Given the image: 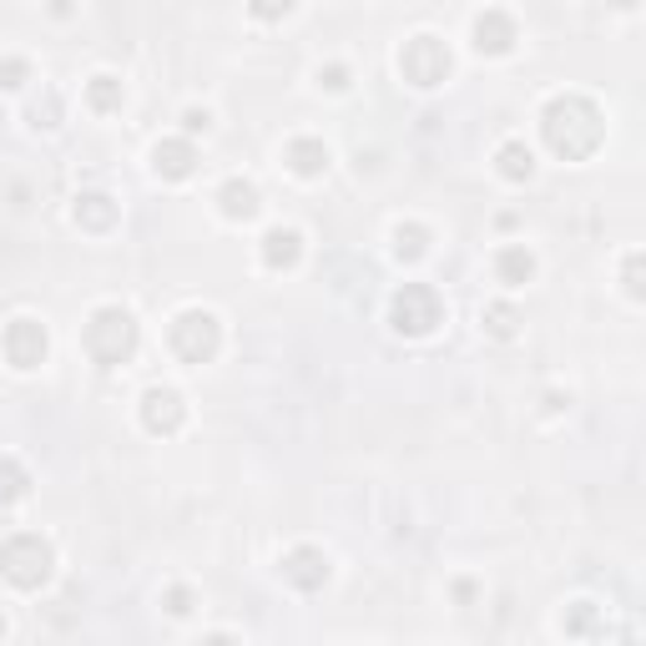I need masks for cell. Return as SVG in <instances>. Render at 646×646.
<instances>
[{
	"label": "cell",
	"instance_id": "1",
	"mask_svg": "<svg viewBox=\"0 0 646 646\" xmlns=\"http://www.w3.org/2000/svg\"><path fill=\"white\" fill-rule=\"evenodd\" d=\"M540 137H546V147H551L556 157H566V162H586V157L606 142V117H601V107L591 96L561 91L546 101V111H540Z\"/></svg>",
	"mask_w": 646,
	"mask_h": 646
},
{
	"label": "cell",
	"instance_id": "2",
	"mask_svg": "<svg viewBox=\"0 0 646 646\" xmlns=\"http://www.w3.org/2000/svg\"><path fill=\"white\" fill-rule=\"evenodd\" d=\"M82 344H86V354H91V364L121 369V364H132L137 344H142V329H137V319L121 309V303H107V309H96L91 319H86Z\"/></svg>",
	"mask_w": 646,
	"mask_h": 646
},
{
	"label": "cell",
	"instance_id": "3",
	"mask_svg": "<svg viewBox=\"0 0 646 646\" xmlns=\"http://www.w3.org/2000/svg\"><path fill=\"white\" fill-rule=\"evenodd\" d=\"M56 571V551H51V540L36 536V530H21L0 546V575L11 581L15 591H41Z\"/></svg>",
	"mask_w": 646,
	"mask_h": 646
},
{
	"label": "cell",
	"instance_id": "4",
	"mask_svg": "<svg viewBox=\"0 0 646 646\" xmlns=\"http://www.w3.org/2000/svg\"><path fill=\"white\" fill-rule=\"evenodd\" d=\"M168 344L182 364H213L217 348H223V323L207 309H182L168 329Z\"/></svg>",
	"mask_w": 646,
	"mask_h": 646
},
{
	"label": "cell",
	"instance_id": "5",
	"mask_svg": "<svg viewBox=\"0 0 646 646\" xmlns=\"http://www.w3.org/2000/svg\"><path fill=\"white\" fill-rule=\"evenodd\" d=\"M450 66H455V56H450V46L440 36H409L399 46V76L409 86H419V91L450 82Z\"/></svg>",
	"mask_w": 646,
	"mask_h": 646
},
{
	"label": "cell",
	"instance_id": "6",
	"mask_svg": "<svg viewBox=\"0 0 646 646\" xmlns=\"http://www.w3.org/2000/svg\"><path fill=\"white\" fill-rule=\"evenodd\" d=\"M389 319H395L399 334L424 338V334H434V329H440L444 303H440V293H434L430 283H405L395 293V303H389Z\"/></svg>",
	"mask_w": 646,
	"mask_h": 646
},
{
	"label": "cell",
	"instance_id": "7",
	"mask_svg": "<svg viewBox=\"0 0 646 646\" xmlns=\"http://www.w3.org/2000/svg\"><path fill=\"white\" fill-rule=\"evenodd\" d=\"M0 348H6V359L15 364V369H41L46 364V323L36 319H11L6 323V334H0Z\"/></svg>",
	"mask_w": 646,
	"mask_h": 646
},
{
	"label": "cell",
	"instance_id": "8",
	"mask_svg": "<svg viewBox=\"0 0 646 646\" xmlns=\"http://www.w3.org/2000/svg\"><path fill=\"white\" fill-rule=\"evenodd\" d=\"M182 419H187V405H182L177 389H168V384H152L142 395V424L152 434H177Z\"/></svg>",
	"mask_w": 646,
	"mask_h": 646
},
{
	"label": "cell",
	"instance_id": "9",
	"mask_svg": "<svg viewBox=\"0 0 646 646\" xmlns=\"http://www.w3.org/2000/svg\"><path fill=\"white\" fill-rule=\"evenodd\" d=\"M515 41H520V25H515L510 11L491 6V11L475 15V51H480V56H505Z\"/></svg>",
	"mask_w": 646,
	"mask_h": 646
},
{
	"label": "cell",
	"instance_id": "10",
	"mask_svg": "<svg viewBox=\"0 0 646 646\" xmlns=\"http://www.w3.org/2000/svg\"><path fill=\"white\" fill-rule=\"evenodd\" d=\"M283 581L299 591H319L323 581H329V556H323L319 546H293V551L283 556Z\"/></svg>",
	"mask_w": 646,
	"mask_h": 646
},
{
	"label": "cell",
	"instance_id": "11",
	"mask_svg": "<svg viewBox=\"0 0 646 646\" xmlns=\"http://www.w3.org/2000/svg\"><path fill=\"white\" fill-rule=\"evenodd\" d=\"M152 168H157V177L187 182L192 172H197V147H192L187 137H162V142L152 147Z\"/></svg>",
	"mask_w": 646,
	"mask_h": 646
},
{
	"label": "cell",
	"instance_id": "12",
	"mask_svg": "<svg viewBox=\"0 0 646 646\" xmlns=\"http://www.w3.org/2000/svg\"><path fill=\"white\" fill-rule=\"evenodd\" d=\"M217 207H223V217H233V223H248V217H258L263 197H258V187H252L248 177H228L217 187Z\"/></svg>",
	"mask_w": 646,
	"mask_h": 646
},
{
	"label": "cell",
	"instance_id": "13",
	"mask_svg": "<svg viewBox=\"0 0 646 646\" xmlns=\"http://www.w3.org/2000/svg\"><path fill=\"white\" fill-rule=\"evenodd\" d=\"M283 162L299 177H319V172H329V147L319 142V137H293V142L283 147Z\"/></svg>",
	"mask_w": 646,
	"mask_h": 646
},
{
	"label": "cell",
	"instance_id": "14",
	"mask_svg": "<svg viewBox=\"0 0 646 646\" xmlns=\"http://www.w3.org/2000/svg\"><path fill=\"white\" fill-rule=\"evenodd\" d=\"M303 258V238L293 228H268L263 233V263L273 268V273H283V268H293Z\"/></svg>",
	"mask_w": 646,
	"mask_h": 646
},
{
	"label": "cell",
	"instance_id": "15",
	"mask_svg": "<svg viewBox=\"0 0 646 646\" xmlns=\"http://www.w3.org/2000/svg\"><path fill=\"white\" fill-rule=\"evenodd\" d=\"M530 273H536V252H530L526 243H510V248L495 252V278H500V283L520 288V283H530Z\"/></svg>",
	"mask_w": 646,
	"mask_h": 646
},
{
	"label": "cell",
	"instance_id": "16",
	"mask_svg": "<svg viewBox=\"0 0 646 646\" xmlns=\"http://www.w3.org/2000/svg\"><path fill=\"white\" fill-rule=\"evenodd\" d=\"M76 223L91 233H107L111 223H117V197H107V192H82V197H76Z\"/></svg>",
	"mask_w": 646,
	"mask_h": 646
},
{
	"label": "cell",
	"instance_id": "17",
	"mask_svg": "<svg viewBox=\"0 0 646 646\" xmlns=\"http://www.w3.org/2000/svg\"><path fill=\"white\" fill-rule=\"evenodd\" d=\"M495 168H500L505 182H530L536 177V157H530L526 142H505L500 152H495Z\"/></svg>",
	"mask_w": 646,
	"mask_h": 646
},
{
	"label": "cell",
	"instance_id": "18",
	"mask_svg": "<svg viewBox=\"0 0 646 646\" xmlns=\"http://www.w3.org/2000/svg\"><path fill=\"white\" fill-rule=\"evenodd\" d=\"M25 491H31V475H25V465L15 455H0V510L15 500H25Z\"/></svg>",
	"mask_w": 646,
	"mask_h": 646
},
{
	"label": "cell",
	"instance_id": "19",
	"mask_svg": "<svg viewBox=\"0 0 646 646\" xmlns=\"http://www.w3.org/2000/svg\"><path fill=\"white\" fill-rule=\"evenodd\" d=\"M86 101H91V111H101V117H111V111H121V82L117 76H91L86 82Z\"/></svg>",
	"mask_w": 646,
	"mask_h": 646
},
{
	"label": "cell",
	"instance_id": "20",
	"mask_svg": "<svg viewBox=\"0 0 646 646\" xmlns=\"http://www.w3.org/2000/svg\"><path fill=\"white\" fill-rule=\"evenodd\" d=\"M395 252L405 258V263L424 258V252H430V228H424V223H399L395 228Z\"/></svg>",
	"mask_w": 646,
	"mask_h": 646
},
{
	"label": "cell",
	"instance_id": "21",
	"mask_svg": "<svg viewBox=\"0 0 646 646\" xmlns=\"http://www.w3.org/2000/svg\"><path fill=\"white\" fill-rule=\"evenodd\" d=\"M480 323H485V334H491V338H515V334H520V313H515L510 303H485Z\"/></svg>",
	"mask_w": 646,
	"mask_h": 646
},
{
	"label": "cell",
	"instance_id": "22",
	"mask_svg": "<svg viewBox=\"0 0 646 646\" xmlns=\"http://www.w3.org/2000/svg\"><path fill=\"white\" fill-rule=\"evenodd\" d=\"M601 626V606L596 601H575L571 611H566V636H591Z\"/></svg>",
	"mask_w": 646,
	"mask_h": 646
},
{
	"label": "cell",
	"instance_id": "23",
	"mask_svg": "<svg viewBox=\"0 0 646 646\" xmlns=\"http://www.w3.org/2000/svg\"><path fill=\"white\" fill-rule=\"evenodd\" d=\"M31 82V61L25 56H0V91H15V86Z\"/></svg>",
	"mask_w": 646,
	"mask_h": 646
},
{
	"label": "cell",
	"instance_id": "24",
	"mask_svg": "<svg viewBox=\"0 0 646 646\" xmlns=\"http://www.w3.org/2000/svg\"><path fill=\"white\" fill-rule=\"evenodd\" d=\"M622 278H626V293H632V299H642V293H646V283H642V248H632V252H626Z\"/></svg>",
	"mask_w": 646,
	"mask_h": 646
},
{
	"label": "cell",
	"instance_id": "25",
	"mask_svg": "<svg viewBox=\"0 0 646 646\" xmlns=\"http://www.w3.org/2000/svg\"><path fill=\"white\" fill-rule=\"evenodd\" d=\"M162 606H168L172 616H187V611L197 606V596H192L187 586H168V591H162Z\"/></svg>",
	"mask_w": 646,
	"mask_h": 646
},
{
	"label": "cell",
	"instance_id": "26",
	"mask_svg": "<svg viewBox=\"0 0 646 646\" xmlns=\"http://www.w3.org/2000/svg\"><path fill=\"white\" fill-rule=\"evenodd\" d=\"M319 86H329V91H344V86H348V66H338V61H334V66H323Z\"/></svg>",
	"mask_w": 646,
	"mask_h": 646
},
{
	"label": "cell",
	"instance_id": "27",
	"mask_svg": "<svg viewBox=\"0 0 646 646\" xmlns=\"http://www.w3.org/2000/svg\"><path fill=\"white\" fill-rule=\"evenodd\" d=\"M56 117H61V101H56V96H46V107H41V101L31 107V121H36V127H56Z\"/></svg>",
	"mask_w": 646,
	"mask_h": 646
},
{
	"label": "cell",
	"instance_id": "28",
	"mask_svg": "<svg viewBox=\"0 0 646 646\" xmlns=\"http://www.w3.org/2000/svg\"><path fill=\"white\" fill-rule=\"evenodd\" d=\"M207 121H213V117H207V111H197V107L182 111V127H187V132H207Z\"/></svg>",
	"mask_w": 646,
	"mask_h": 646
},
{
	"label": "cell",
	"instance_id": "29",
	"mask_svg": "<svg viewBox=\"0 0 646 646\" xmlns=\"http://www.w3.org/2000/svg\"><path fill=\"white\" fill-rule=\"evenodd\" d=\"M288 11H293L288 0H283V6H252V15H263V21H278V15H288Z\"/></svg>",
	"mask_w": 646,
	"mask_h": 646
},
{
	"label": "cell",
	"instance_id": "30",
	"mask_svg": "<svg viewBox=\"0 0 646 646\" xmlns=\"http://www.w3.org/2000/svg\"><path fill=\"white\" fill-rule=\"evenodd\" d=\"M197 646H238V642H233L228 632H213V636H203V642H197Z\"/></svg>",
	"mask_w": 646,
	"mask_h": 646
},
{
	"label": "cell",
	"instance_id": "31",
	"mask_svg": "<svg viewBox=\"0 0 646 646\" xmlns=\"http://www.w3.org/2000/svg\"><path fill=\"white\" fill-rule=\"evenodd\" d=\"M611 646H636V636H632V632H626V626H622V632L611 636Z\"/></svg>",
	"mask_w": 646,
	"mask_h": 646
},
{
	"label": "cell",
	"instance_id": "32",
	"mask_svg": "<svg viewBox=\"0 0 646 646\" xmlns=\"http://www.w3.org/2000/svg\"><path fill=\"white\" fill-rule=\"evenodd\" d=\"M0 636H6V616H0Z\"/></svg>",
	"mask_w": 646,
	"mask_h": 646
}]
</instances>
